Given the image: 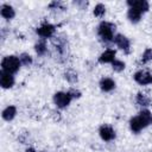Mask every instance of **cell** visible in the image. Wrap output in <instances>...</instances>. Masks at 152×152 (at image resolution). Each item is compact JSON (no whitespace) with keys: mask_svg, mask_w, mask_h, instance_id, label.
<instances>
[{"mask_svg":"<svg viewBox=\"0 0 152 152\" xmlns=\"http://www.w3.org/2000/svg\"><path fill=\"white\" fill-rule=\"evenodd\" d=\"M141 12H139V11H137V10H134V8H129L128 10V19L132 21V23H138L139 20H140V17H141Z\"/></svg>","mask_w":152,"mask_h":152,"instance_id":"cell-15","label":"cell"},{"mask_svg":"<svg viewBox=\"0 0 152 152\" xmlns=\"http://www.w3.org/2000/svg\"><path fill=\"white\" fill-rule=\"evenodd\" d=\"M114 87H115V82H114L112 78L106 77V78H102V80L100 81V88H101L103 91H110V90L114 89Z\"/></svg>","mask_w":152,"mask_h":152,"instance_id":"cell-12","label":"cell"},{"mask_svg":"<svg viewBox=\"0 0 152 152\" xmlns=\"http://www.w3.org/2000/svg\"><path fill=\"white\" fill-rule=\"evenodd\" d=\"M112 66H113V69H114V71H122L124 69H125V63L124 62H121V61H114L113 63H112Z\"/></svg>","mask_w":152,"mask_h":152,"instance_id":"cell-20","label":"cell"},{"mask_svg":"<svg viewBox=\"0 0 152 152\" xmlns=\"http://www.w3.org/2000/svg\"><path fill=\"white\" fill-rule=\"evenodd\" d=\"M20 59L15 56H7L2 59L1 62V66H2V71L10 72V74H14L19 70L20 66Z\"/></svg>","mask_w":152,"mask_h":152,"instance_id":"cell-2","label":"cell"},{"mask_svg":"<svg viewBox=\"0 0 152 152\" xmlns=\"http://www.w3.org/2000/svg\"><path fill=\"white\" fill-rule=\"evenodd\" d=\"M14 10H13V7L12 6H10V5H2L1 6V15L4 17V18H6V19H12L13 17H14Z\"/></svg>","mask_w":152,"mask_h":152,"instance_id":"cell-14","label":"cell"},{"mask_svg":"<svg viewBox=\"0 0 152 152\" xmlns=\"http://www.w3.org/2000/svg\"><path fill=\"white\" fill-rule=\"evenodd\" d=\"M15 114H17L15 107H14V106H8V107H6V108L4 109V112H2V118H4L5 120L10 121V120H12V119L15 116Z\"/></svg>","mask_w":152,"mask_h":152,"instance_id":"cell-13","label":"cell"},{"mask_svg":"<svg viewBox=\"0 0 152 152\" xmlns=\"http://www.w3.org/2000/svg\"><path fill=\"white\" fill-rule=\"evenodd\" d=\"M127 5L129 6V8H134L137 11L141 12V13L148 11V7H150L148 2L145 1V0H128Z\"/></svg>","mask_w":152,"mask_h":152,"instance_id":"cell-5","label":"cell"},{"mask_svg":"<svg viewBox=\"0 0 152 152\" xmlns=\"http://www.w3.org/2000/svg\"><path fill=\"white\" fill-rule=\"evenodd\" d=\"M151 119H152V115H151V113L147 109L141 110L139 113V115H137V116H134V118L131 119V121H129L131 129L134 133L140 132L142 128H145L151 122Z\"/></svg>","mask_w":152,"mask_h":152,"instance_id":"cell-1","label":"cell"},{"mask_svg":"<svg viewBox=\"0 0 152 152\" xmlns=\"http://www.w3.org/2000/svg\"><path fill=\"white\" fill-rule=\"evenodd\" d=\"M137 103L140 104V106H148V104H150V99H148L145 94L139 93V94L137 95Z\"/></svg>","mask_w":152,"mask_h":152,"instance_id":"cell-17","label":"cell"},{"mask_svg":"<svg viewBox=\"0 0 152 152\" xmlns=\"http://www.w3.org/2000/svg\"><path fill=\"white\" fill-rule=\"evenodd\" d=\"M19 59H20V63L24 64V65H28V64L32 63V58H31V56L27 55V53H21V55L19 56Z\"/></svg>","mask_w":152,"mask_h":152,"instance_id":"cell-19","label":"cell"},{"mask_svg":"<svg viewBox=\"0 0 152 152\" xmlns=\"http://www.w3.org/2000/svg\"><path fill=\"white\" fill-rule=\"evenodd\" d=\"M26 152H36V151H34L33 148H27V150H26Z\"/></svg>","mask_w":152,"mask_h":152,"instance_id":"cell-24","label":"cell"},{"mask_svg":"<svg viewBox=\"0 0 152 152\" xmlns=\"http://www.w3.org/2000/svg\"><path fill=\"white\" fill-rule=\"evenodd\" d=\"M71 99H72V97H71V95L69 94V91H68V93L58 91V93H56L55 96H53V101H55V103L57 104V107H59V108L66 107V106L70 103Z\"/></svg>","mask_w":152,"mask_h":152,"instance_id":"cell-4","label":"cell"},{"mask_svg":"<svg viewBox=\"0 0 152 152\" xmlns=\"http://www.w3.org/2000/svg\"><path fill=\"white\" fill-rule=\"evenodd\" d=\"M37 33L42 38H50L55 33V26L49 24V23H44L40 27L37 28Z\"/></svg>","mask_w":152,"mask_h":152,"instance_id":"cell-6","label":"cell"},{"mask_svg":"<svg viewBox=\"0 0 152 152\" xmlns=\"http://www.w3.org/2000/svg\"><path fill=\"white\" fill-rule=\"evenodd\" d=\"M36 52H37L38 55H40V56L46 52V43H45L44 39L39 40V42L36 44Z\"/></svg>","mask_w":152,"mask_h":152,"instance_id":"cell-16","label":"cell"},{"mask_svg":"<svg viewBox=\"0 0 152 152\" xmlns=\"http://www.w3.org/2000/svg\"><path fill=\"white\" fill-rule=\"evenodd\" d=\"M114 42L118 45V48H120L121 50H124L126 53L129 52V40H128V38H126L122 34H116L114 37Z\"/></svg>","mask_w":152,"mask_h":152,"instance_id":"cell-10","label":"cell"},{"mask_svg":"<svg viewBox=\"0 0 152 152\" xmlns=\"http://www.w3.org/2000/svg\"><path fill=\"white\" fill-rule=\"evenodd\" d=\"M100 63H113L115 61V51L112 49H107L99 58Z\"/></svg>","mask_w":152,"mask_h":152,"instance_id":"cell-11","label":"cell"},{"mask_svg":"<svg viewBox=\"0 0 152 152\" xmlns=\"http://www.w3.org/2000/svg\"><path fill=\"white\" fill-rule=\"evenodd\" d=\"M134 80L139 84H150L152 83V74H150L148 71L140 70L134 74Z\"/></svg>","mask_w":152,"mask_h":152,"instance_id":"cell-7","label":"cell"},{"mask_svg":"<svg viewBox=\"0 0 152 152\" xmlns=\"http://www.w3.org/2000/svg\"><path fill=\"white\" fill-rule=\"evenodd\" d=\"M151 122H152V119H151Z\"/></svg>","mask_w":152,"mask_h":152,"instance_id":"cell-25","label":"cell"},{"mask_svg":"<svg viewBox=\"0 0 152 152\" xmlns=\"http://www.w3.org/2000/svg\"><path fill=\"white\" fill-rule=\"evenodd\" d=\"M104 12H106V8H104V6L102 4H97L95 6V8H94V14L96 17H102L104 14Z\"/></svg>","mask_w":152,"mask_h":152,"instance_id":"cell-18","label":"cell"},{"mask_svg":"<svg viewBox=\"0 0 152 152\" xmlns=\"http://www.w3.org/2000/svg\"><path fill=\"white\" fill-rule=\"evenodd\" d=\"M114 30H115V26L113 24L102 21L99 26V36L104 42H112L114 39Z\"/></svg>","mask_w":152,"mask_h":152,"instance_id":"cell-3","label":"cell"},{"mask_svg":"<svg viewBox=\"0 0 152 152\" xmlns=\"http://www.w3.org/2000/svg\"><path fill=\"white\" fill-rule=\"evenodd\" d=\"M69 94L71 95V97H80V95H81V93L78 90H75V89H71L69 91Z\"/></svg>","mask_w":152,"mask_h":152,"instance_id":"cell-23","label":"cell"},{"mask_svg":"<svg viewBox=\"0 0 152 152\" xmlns=\"http://www.w3.org/2000/svg\"><path fill=\"white\" fill-rule=\"evenodd\" d=\"M65 78L68 81H70V82H75L77 80V75L75 72H72V71H66L65 72Z\"/></svg>","mask_w":152,"mask_h":152,"instance_id":"cell-22","label":"cell"},{"mask_svg":"<svg viewBox=\"0 0 152 152\" xmlns=\"http://www.w3.org/2000/svg\"><path fill=\"white\" fill-rule=\"evenodd\" d=\"M150 61H152V50L147 49V50H145V52H144V55L141 57V62L142 63H147Z\"/></svg>","mask_w":152,"mask_h":152,"instance_id":"cell-21","label":"cell"},{"mask_svg":"<svg viewBox=\"0 0 152 152\" xmlns=\"http://www.w3.org/2000/svg\"><path fill=\"white\" fill-rule=\"evenodd\" d=\"M0 84L5 89L11 88L14 84V77L12 76V74L6 72V71H1V74H0Z\"/></svg>","mask_w":152,"mask_h":152,"instance_id":"cell-9","label":"cell"},{"mask_svg":"<svg viewBox=\"0 0 152 152\" xmlns=\"http://www.w3.org/2000/svg\"><path fill=\"white\" fill-rule=\"evenodd\" d=\"M99 133H100V137H101L103 140H106V141H110V140H113V139L115 138V132H114V129H113L110 126H108V125L101 126Z\"/></svg>","mask_w":152,"mask_h":152,"instance_id":"cell-8","label":"cell"}]
</instances>
